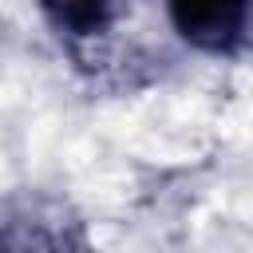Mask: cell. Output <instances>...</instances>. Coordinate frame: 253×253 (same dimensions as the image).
I'll list each match as a JSON object with an SVG mask.
<instances>
[{"label":"cell","instance_id":"cell-1","mask_svg":"<svg viewBox=\"0 0 253 253\" xmlns=\"http://www.w3.org/2000/svg\"><path fill=\"white\" fill-rule=\"evenodd\" d=\"M0 253H95L91 229L67 194L20 186L0 206Z\"/></svg>","mask_w":253,"mask_h":253},{"label":"cell","instance_id":"cell-3","mask_svg":"<svg viewBox=\"0 0 253 253\" xmlns=\"http://www.w3.org/2000/svg\"><path fill=\"white\" fill-rule=\"evenodd\" d=\"M170 32L198 55L213 59H237L253 51V4L217 0V4H166Z\"/></svg>","mask_w":253,"mask_h":253},{"label":"cell","instance_id":"cell-2","mask_svg":"<svg viewBox=\"0 0 253 253\" xmlns=\"http://www.w3.org/2000/svg\"><path fill=\"white\" fill-rule=\"evenodd\" d=\"M43 24L51 28L55 43L71 59V67L95 83L123 75V47H119V24L130 16L126 4L107 0H43L36 8Z\"/></svg>","mask_w":253,"mask_h":253}]
</instances>
